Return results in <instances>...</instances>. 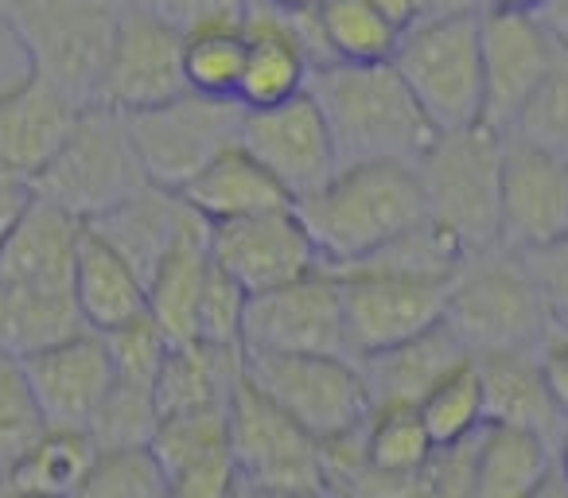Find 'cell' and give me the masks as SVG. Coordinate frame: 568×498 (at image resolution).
<instances>
[{
    "instance_id": "7",
    "label": "cell",
    "mask_w": 568,
    "mask_h": 498,
    "mask_svg": "<svg viewBox=\"0 0 568 498\" xmlns=\"http://www.w3.org/2000/svg\"><path fill=\"white\" fill-rule=\"evenodd\" d=\"M144 187L149 180H144L141 160L129 141L125 118L102 110V105H90L79 113L55 160L32 183V195L48 199L79 222H94Z\"/></svg>"
},
{
    "instance_id": "8",
    "label": "cell",
    "mask_w": 568,
    "mask_h": 498,
    "mask_svg": "<svg viewBox=\"0 0 568 498\" xmlns=\"http://www.w3.org/2000/svg\"><path fill=\"white\" fill-rule=\"evenodd\" d=\"M245 382L293 417L316 444L351 436L371 417L355 358L343 355H245Z\"/></svg>"
},
{
    "instance_id": "2",
    "label": "cell",
    "mask_w": 568,
    "mask_h": 498,
    "mask_svg": "<svg viewBox=\"0 0 568 498\" xmlns=\"http://www.w3.org/2000/svg\"><path fill=\"white\" fill-rule=\"evenodd\" d=\"M324 270H351L425 222L417 172L397 164L339 167L324 191L296 203Z\"/></svg>"
},
{
    "instance_id": "52",
    "label": "cell",
    "mask_w": 568,
    "mask_h": 498,
    "mask_svg": "<svg viewBox=\"0 0 568 498\" xmlns=\"http://www.w3.org/2000/svg\"><path fill=\"white\" fill-rule=\"evenodd\" d=\"M268 4H276V9H284V12H312V9H320L324 0H268Z\"/></svg>"
},
{
    "instance_id": "43",
    "label": "cell",
    "mask_w": 568,
    "mask_h": 498,
    "mask_svg": "<svg viewBox=\"0 0 568 498\" xmlns=\"http://www.w3.org/2000/svg\"><path fill=\"white\" fill-rule=\"evenodd\" d=\"M129 4L172 28L180 40L203 32V28L242 24L245 9H250V0H129Z\"/></svg>"
},
{
    "instance_id": "35",
    "label": "cell",
    "mask_w": 568,
    "mask_h": 498,
    "mask_svg": "<svg viewBox=\"0 0 568 498\" xmlns=\"http://www.w3.org/2000/svg\"><path fill=\"white\" fill-rule=\"evenodd\" d=\"M152 459L160 464L164 479L172 482L175 475L191 471L199 464L230 456V425L226 409L211 413H183V417H164L156 425V436L149 444Z\"/></svg>"
},
{
    "instance_id": "11",
    "label": "cell",
    "mask_w": 568,
    "mask_h": 498,
    "mask_svg": "<svg viewBox=\"0 0 568 498\" xmlns=\"http://www.w3.org/2000/svg\"><path fill=\"white\" fill-rule=\"evenodd\" d=\"M226 425L230 459H234L245 487H324V448L293 417H284L265 394H257L245 378L230 397Z\"/></svg>"
},
{
    "instance_id": "3",
    "label": "cell",
    "mask_w": 568,
    "mask_h": 498,
    "mask_svg": "<svg viewBox=\"0 0 568 498\" xmlns=\"http://www.w3.org/2000/svg\"><path fill=\"white\" fill-rule=\"evenodd\" d=\"M444 327L471 358L537 350L552 327V308L521 254L490 245L456 270Z\"/></svg>"
},
{
    "instance_id": "12",
    "label": "cell",
    "mask_w": 568,
    "mask_h": 498,
    "mask_svg": "<svg viewBox=\"0 0 568 498\" xmlns=\"http://www.w3.org/2000/svg\"><path fill=\"white\" fill-rule=\"evenodd\" d=\"M245 355H347L339 277L316 270L273 293L250 296L242 324Z\"/></svg>"
},
{
    "instance_id": "51",
    "label": "cell",
    "mask_w": 568,
    "mask_h": 498,
    "mask_svg": "<svg viewBox=\"0 0 568 498\" xmlns=\"http://www.w3.org/2000/svg\"><path fill=\"white\" fill-rule=\"evenodd\" d=\"M526 498H568V482L560 479V475H557V467H552V471L545 475V479L537 482V487L529 490Z\"/></svg>"
},
{
    "instance_id": "38",
    "label": "cell",
    "mask_w": 568,
    "mask_h": 498,
    "mask_svg": "<svg viewBox=\"0 0 568 498\" xmlns=\"http://www.w3.org/2000/svg\"><path fill=\"white\" fill-rule=\"evenodd\" d=\"M506 136L534 144V149L549 152V156L568 164V51L560 48L552 59L549 74L537 87V94L529 98V105L521 110V118L514 121V129Z\"/></svg>"
},
{
    "instance_id": "27",
    "label": "cell",
    "mask_w": 568,
    "mask_h": 498,
    "mask_svg": "<svg viewBox=\"0 0 568 498\" xmlns=\"http://www.w3.org/2000/svg\"><path fill=\"white\" fill-rule=\"evenodd\" d=\"M180 199L206 222V226L293 206L288 195L268 180V172L242 149V144H234V149H226L222 156H214L211 164L180 191Z\"/></svg>"
},
{
    "instance_id": "19",
    "label": "cell",
    "mask_w": 568,
    "mask_h": 498,
    "mask_svg": "<svg viewBox=\"0 0 568 498\" xmlns=\"http://www.w3.org/2000/svg\"><path fill=\"white\" fill-rule=\"evenodd\" d=\"M245 32V67L237 82L234 102L245 113L273 110V105L293 102L308 94L312 59L296 28V12H284L268 0H250L242 20Z\"/></svg>"
},
{
    "instance_id": "23",
    "label": "cell",
    "mask_w": 568,
    "mask_h": 498,
    "mask_svg": "<svg viewBox=\"0 0 568 498\" xmlns=\"http://www.w3.org/2000/svg\"><path fill=\"white\" fill-rule=\"evenodd\" d=\"M245 378V350L242 347H211V343H172L160 363L156 397L160 420L183 417V413H211L230 409V397Z\"/></svg>"
},
{
    "instance_id": "54",
    "label": "cell",
    "mask_w": 568,
    "mask_h": 498,
    "mask_svg": "<svg viewBox=\"0 0 568 498\" xmlns=\"http://www.w3.org/2000/svg\"><path fill=\"white\" fill-rule=\"evenodd\" d=\"M0 498H36V495H24V490L9 487V482H0Z\"/></svg>"
},
{
    "instance_id": "9",
    "label": "cell",
    "mask_w": 568,
    "mask_h": 498,
    "mask_svg": "<svg viewBox=\"0 0 568 498\" xmlns=\"http://www.w3.org/2000/svg\"><path fill=\"white\" fill-rule=\"evenodd\" d=\"M245 110L226 98L180 94L156 110L129 113L125 129L141 172L152 187L180 195L214 156L234 149L242 136Z\"/></svg>"
},
{
    "instance_id": "21",
    "label": "cell",
    "mask_w": 568,
    "mask_h": 498,
    "mask_svg": "<svg viewBox=\"0 0 568 498\" xmlns=\"http://www.w3.org/2000/svg\"><path fill=\"white\" fill-rule=\"evenodd\" d=\"M82 226L87 222L59 211L48 199L32 195V203L24 206V214L12 222V230L0 242V285L71 293Z\"/></svg>"
},
{
    "instance_id": "20",
    "label": "cell",
    "mask_w": 568,
    "mask_h": 498,
    "mask_svg": "<svg viewBox=\"0 0 568 498\" xmlns=\"http://www.w3.org/2000/svg\"><path fill=\"white\" fill-rule=\"evenodd\" d=\"M79 105L24 74L0 90V172L32 187L79 121Z\"/></svg>"
},
{
    "instance_id": "15",
    "label": "cell",
    "mask_w": 568,
    "mask_h": 498,
    "mask_svg": "<svg viewBox=\"0 0 568 498\" xmlns=\"http://www.w3.org/2000/svg\"><path fill=\"white\" fill-rule=\"evenodd\" d=\"M560 242H568V164L518 136H503L498 245L529 257Z\"/></svg>"
},
{
    "instance_id": "13",
    "label": "cell",
    "mask_w": 568,
    "mask_h": 498,
    "mask_svg": "<svg viewBox=\"0 0 568 498\" xmlns=\"http://www.w3.org/2000/svg\"><path fill=\"white\" fill-rule=\"evenodd\" d=\"M206 250L214 270L226 273L245 296L273 293L324 270L296 206L206 226Z\"/></svg>"
},
{
    "instance_id": "4",
    "label": "cell",
    "mask_w": 568,
    "mask_h": 498,
    "mask_svg": "<svg viewBox=\"0 0 568 498\" xmlns=\"http://www.w3.org/2000/svg\"><path fill=\"white\" fill-rule=\"evenodd\" d=\"M125 0H0L28 74L90 110L98 102L105 59Z\"/></svg>"
},
{
    "instance_id": "6",
    "label": "cell",
    "mask_w": 568,
    "mask_h": 498,
    "mask_svg": "<svg viewBox=\"0 0 568 498\" xmlns=\"http://www.w3.org/2000/svg\"><path fill=\"white\" fill-rule=\"evenodd\" d=\"M479 4L428 17L402 32L389 67L436 133L483 121V67H479Z\"/></svg>"
},
{
    "instance_id": "53",
    "label": "cell",
    "mask_w": 568,
    "mask_h": 498,
    "mask_svg": "<svg viewBox=\"0 0 568 498\" xmlns=\"http://www.w3.org/2000/svg\"><path fill=\"white\" fill-rule=\"evenodd\" d=\"M552 467H557V475L568 482V428H565V436H560V444H557V456H552Z\"/></svg>"
},
{
    "instance_id": "16",
    "label": "cell",
    "mask_w": 568,
    "mask_h": 498,
    "mask_svg": "<svg viewBox=\"0 0 568 498\" xmlns=\"http://www.w3.org/2000/svg\"><path fill=\"white\" fill-rule=\"evenodd\" d=\"M557 43L529 12H479V67H483V125L510 133L514 121L537 94L557 59Z\"/></svg>"
},
{
    "instance_id": "18",
    "label": "cell",
    "mask_w": 568,
    "mask_h": 498,
    "mask_svg": "<svg viewBox=\"0 0 568 498\" xmlns=\"http://www.w3.org/2000/svg\"><path fill=\"white\" fill-rule=\"evenodd\" d=\"M20 363L51 428H87L113 389V358L98 332H79Z\"/></svg>"
},
{
    "instance_id": "41",
    "label": "cell",
    "mask_w": 568,
    "mask_h": 498,
    "mask_svg": "<svg viewBox=\"0 0 568 498\" xmlns=\"http://www.w3.org/2000/svg\"><path fill=\"white\" fill-rule=\"evenodd\" d=\"M102 339L113 358V378L129 382V386H156L160 363H164L172 343H168V335L149 316L133 319V324L118 327V332L102 335Z\"/></svg>"
},
{
    "instance_id": "10",
    "label": "cell",
    "mask_w": 568,
    "mask_h": 498,
    "mask_svg": "<svg viewBox=\"0 0 568 498\" xmlns=\"http://www.w3.org/2000/svg\"><path fill=\"white\" fill-rule=\"evenodd\" d=\"M335 277H339L343 296L347 355L355 363L382 355L389 347H402V343L444 324L452 281L405 277V273L382 270H339Z\"/></svg>"
},
{
    "instance_id": "24",
    "label": "cell",
    "mask_w": 568,
    "mask_h": 498,
    "mask_svg": "<svg viewBox=\"0 0 568 498\" xmlns=\"http://www.w3.org/2000/svg\"><path fill=\"white\" fill-rule=\"evenodd\" d=\"M74 304L87 324V332L110 335L133 319L149 316V288L144 277L113 250L110 242L82 226L79 257H74V281H71Z\"/></svg>"
},
{
    "instance_id": "39",
    "label": "cell",
    "mask_w": 568,
    "mask_h": 498,
    "mask_svg": "<svg viewBox=\"0 0 568 498\" xmlns=\"http://www.w3.org/2000/svg\"><path fill=\"white\" fill-rule=\"evenodd\" d=\"M43 428H48V420L32 397L24 363L12 358L9 350H0V479L40 440Z\"/></svg>"
},
{
    "instance_id": "42",
    "label": "cell",
    "mask_w": 568,
    "mask_h": 498,
    "mask_svg": "<svg viewBox=\"0 0 568 498\" xmlns=\"http://www.w3.org/2000/svg\"><path fill=\"white\" fill-rule=\"evenodd\" d=\"M245 304H250V296H245L226 273H219L211 265L203 296H199V312H195V339L211 343V347H242Z\"/></svg>"
},
{
    "instance_id": "1",
    "label": "cell",
    "mask_w": 568,
    "mask_h": 498,
    "mask_svg": "<svg viewBox=\"0 0 568 498\" xmlns=\"http://www.w3.org/2000/svg\"><path fill=\"white\" fill-rule=\"evenodd\" d=\"M308 94L327 121L339 167H417L436 141L433 121L420 113L389 63L320 67L308 79Z\"/></svg>"
},
{
    "instance_id": "34",
    "label": "cell",
    "mask_w": 568,
    "mask_h": 498,
    "mask_svg": "<svg viewBox=\"0 0 568 498\" xmlns=\"http://www.w3.org/2000/svg\"><path fill=\"white\" fill-rule=\"evenodd\" d=\"M417 413L436 448H456V444L475 440L487 428V402H483V378L475 358L444 374L417 405Z\"/></svg>"
},
{
    "instance_id": "46",
    "label": "cell",
    "mask_w": 568,
    "mask_h": 498,
    "mask_svg": "<svg viewBox=\"0 0 568 498\" xmlns=\"http://www.w3.org/2000/svg\"><path fill=\"white\" fill-rule=\"evenodd\" d=\"M371 4L386 20H394L402 32H409L420 20L440 17V12H452V9H467V4H479V0H371Z\"/></svg>"
},
{
    "instance_id": "48",
    "label": "cell",
    "mask_w": 568,
    "mask_h": 498,
    "mask_svg": "<svg viewBox=\"0 0 568 498\" xmlns=\"http://www.w3.org/2000/svg\"><path fill=\"white\" fill-rule=\"evenodd\" d=\"M537 20L552 35V43L568 51V0H545V9L537 12Z\"/></svg>"
},
{
    "instance_id": "47",
    "label": "cell",
    "mask_w": 568,
    "mask_h": 498,
    "mask_svg": "<svg viewBox=\"0 0 568 498\" xmlns=\"http://www.w3.org/2000/svg\"><path fill=\"white\" fill-rule=\"evenodd\" d=\"M28 203H32V187L0 172V242H4V234L12 230V222L24 214Z\"/></svg>"
},
{
    "instance_id": "50",
    "label": "cell",
    "mask_w": 568,
    "mask_h": 498,
    "mask_svg": "<svg viewBox=\"0 0 568 498\" xmlns=\"http://www.w3.org/2000/svg\"><path fill=\"white\" fill-rule=\"evenodd\" d=\"M479 9H498V12H529V17H537V12L545 9V0H479Z\"/></svg>"
},
{
    "instance_id": "14",
    "label": "cell",
    "mask_w": 568,
    "mask_h": 498,
    "mask_svg": "<svg viewBox=\"0 0 568 498\" xmlns=\"http://www.w3.org/2000/svg\"><path fill=\"white\" fill-rule=\"evenodd\" d=\"M237 144L265 167L268 180L288 195L293 206L324 191L339 172L332 133L312 94L273 105V110L245 113Z\"/></svg>"
},
{
    "instance_id": "17",
    "label": "cell",
    "mask_w": 568,
    "mask_h": 498,
    "mask_svg": "<svg viewBox=\"0 0 568 498\" xmlns=\"http://www.w3.org/2000/svg\"><path fill=\"white\" fill-rule=\"evenodd\" d=\"M180 94H187L183 40L172 28H164L160 20H152L149 12L125 0L94 105L129 118V113L156 110V105L172 102Z\"/></svg>"
},
{
    "instance_id": "45",
    "label": "cell",
    "mask_w": 568,
    "mask_h": 498,
    "mask_svg": "<svg viewBox=\"0 0 568 498\" xmlns=\"http://www.w3.org/2000/svg\"><path fill=\"white\" fill-rule=\"evenodd\" d=\"M537 363H541L545 386H549L552 402L560 405V413L568 417V327L552 319V327L545 332L541 347H537Z\"/></svg>"
},
{
    "instance_id": "49",
    "label": "cell",
    "mask_w": 568,
    "mask_h": 498,
    "mask_svg": "<svg viewBox=\"0 0 568 498\" xmlns=\"http://www.w3.org/2000/svg\"><path fill=\"white\" fill-rule=\"evenodd\" d=\"M245 498H332L324 487L308 490H273V487H245Z\"/></svg>"
},
{
    "instance_id": "36",
    "label": "cell",
    "mask_w": 568,
    "mask_h": 498,
    "mask_svg": "<svg viewBox=\"0 0 568 498\" xmlns=\"http://www.w3.org/2000/svg\"><path fill=\"white\" fill-rule=\"evenodd\" d=\"M245 67V32L242 24L203 28L183 40V82L191 94L226 98L234 102Z\"/></svg>"
},
{
    "instance_id": "5",
    "label": "cell",
    "mask_w": 568,
    "mask_h": 498,
    "mask_svg": "<svg viewBox=\"0 0 568 498\" xmlns=\"http://www.w3.org/2000/svg\"><path fill=\"white\" fill-rule=\"evenodd\" d=\"M417 187L425 222H433L459 254L471 257L498 245V183H503V133L479 125L436 133L420 156Z\"/></svg>"
},
{
    "instance_id": "33",
    "label": "cell",
    "mask_w": 568,
    "mask_h": 498,
    "mask_svg": "<svg viewBox=\"0 0 568 498\" xmlns=\"http://www.w3.org/2000/svg\"><path fill=\"white\" fill-rule=\"evenodd\" d=\"M327 63L378 67L389 63L402 43V28L386 20L371 0H324L316 9Z\"/></svg>"
},
{
    "instance_id": "22",
    "label": "cell",
    "mask_w": 568,
    "mask_h": 498,
    "mask_svg": "<svg viewBox=\"0 0 568 498\" xmlns=\"http://www.w3.org/2000/svg\"><path fill=\"white\" fill-rule=\"evenodd\" d=\"M475 366H479V378H483L487 425L518 428V433L537 436L557 456V444L568 428V417L560 413V405L552 402L549 386H545L537 350L487 355V358H475Z\"/></svg>"
},
{
    "instance_id": "37",
    "label": "cell",
    "mask_w": 568,
    "mask_h": 498,
    "mask_svg": "<svg viewBox=\"0 0 568 498\" xmlns=\"http://www.w3.org/2000/svg\"><path fill=\"white\" fill-rule=\"evenodd\" d=\"M156 425H160V409L152 389L129 386V382L113 378V389L98 405L87 433L98 444V451H133V448H149L152 436H156Z\"/></svg>"
},
{
    "instance_id": "25",
    "label": "cell",
    "mask_w": 568,
    "mask_h": 498,
    "mask_svg": "<svg viewBox=\"0 0 568 498\" xmlns=\"http://www.w3.org/2000/svg\"><path fill=\"white\" fill-rule=\"evenodd\" d=\"M199 222V214L183 203L180 195L160 187H144L133 199H125L121 206L105 211L102 218L87 222L102 242H110L129 265L144 277L149 285L152 270L164 262V254L183 237V230Z\"/></svg>"
},
{
    "instance_id": "32",
    "label": "cell",
    "mask_w": 568,
    "mask_h": 498,
    "mask_svg": "<svg viewBox=\"0 0 568 498\" xmlns=\"http://www.w3.org/2000/svg\"><path fill=\"white\" fill-rule=\"evenodd\" d=\"M363 456L371 475L394 482V487H417L428 459L436 456V444L428 428L420 425V413L409 405L371 409L363 428Z\"/></svg>"
},
{
    "instance_id": "44",
    "label": "cell",
    "mask_w": 568,
    "mask_h": 498,
    "mask_svg": "<svg viewBox=\"0 0 568 498\" xmlns=\"http://www.w3.org/2000/svg\"><path fill=\"white\" fill-rule=\"evenodd\" d=\"M526 262L534 270L537 285H541L545 301H549L552 319L568 327V242L541 250V254H529Z\"/></svg>"
},
{
    "instance_id": "30",
    "label": "cell",
    "mask_w": 568,
    "mask_h": 498,
    "mask_svg": "<svg viewBox=\"0 0 568 498\" xmlns=\"http://www.w3.org/2000/svg\"><path fill=\"white\" fill-rule=\"evenodd\" d=\"M87 332L74 293L0 285V350L12 358L40 355L71 335Z\"/></svg>"
},
{
    "instance_id": "28",
    "label": "cell",
    "mask_w": 568,
    "mask_h": 498,
    "mask_svg": "<svg viewBox=\"0 0 568 498\" xmlns=\"http://www.w3.org/2000/svg\"><path fill=\"white\" fill-rule=\"evenodd\" d=\"M206 273H211V250H206V222H191L183 237L164 254V262L149 277V319L168 335V343L195 339V312L203 296Z\"/></svg>"
},
{
    "instance_id": "40",
    "label": "cell",
    "mask_w": 568,
    "mask_h": 498,
    "mask_svg": "<svg viewBox=\"0 0 568 498\" xmlns=\"http://www.w3.org/2000/svg\"><path fill=\"white\" fill-rule=\"evenodd\" d=\"M71 498H168V479L149 448L98 451L94 467Z\"/></svg>"
},
{
    "instance_id": "26",
    "label": "cell",
    "mask_w": 568,
    "mask_h": 498,
    "mask_svg": "<svg viewBox=\"0 0 568 498\" xmlns=\"http://www.w3.org/2000/svg\"><path fill=\"white\" fill-rule=\"evenodd\" d=\"M467 350L456 343V335L448 327H433V332L417 335V339L389 347L382 355L358 358V370L366 382V397L371 409H389V405H409L417 409L425 402V394L452 374L459 363H467Z\"/></svg>"
},
{
    "instance_id": "29",
    "label": "cell",
    "mask_w": 568,
    "mask_h": 498,
    "mask_svg": "<svg viewBox=\"0 0 568 498\" xmlns=\"http://www.w3.org/2000/svg\"><path fill=\"white\" fill-rule=\"evenodd\" d=\"M552 471V448L518 428L487 425L475 436L467 498H526Z\"/></svg>"
},
{
    "instance_id": "31",
    "label": "cell",
    "mask_w": 568,
    "mask_h": 498,
    "mask_svg": "<svg viewBox=\"0 0 568 498\" xmlns=\"http://www.w3.org/2000/svg\"><path fill=\"white\" fill-rule=\"evenodd\" d=\"M98 459V444L87 428H43L40 440L9 467L0 482L36 498H71Z\"/></svg>"
}]
</instances>
